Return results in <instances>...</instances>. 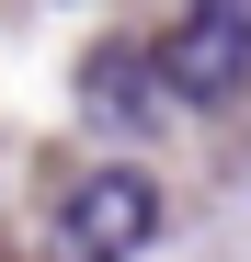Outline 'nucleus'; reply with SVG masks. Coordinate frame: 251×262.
<instances>
[{"label":"nucleus","instance_id":"nucleus-1","mask_svg":"<svg viewBox=\"0 0 251 262\" xmlns=\"http://www.w3.org/2000/svg\"><path fill=\"white\" fill-rule=\"evenodd\" d=\"M149 239H160V183H149L137 160L69 183V205H57V262H137Z\"/></svg>","mask_w":251,"mask_h":262},{"label":"nucleus","instance_id":"nucleus-2","mask_svg":"<svg viewBox=\"0 0 251 262\" xmlns=\"http://www.w3.org/2000/svg\"><path fill=\"white\" fill-rule=\"evenodd\" d=\"M160 69H172V103H240L251 92V0H183L172 34H160Z\"/></svg>","mask_w":251,"mask_h":262},{"label":"nucleus","instance_id":"nucleus-3","mask_svg":"<svg viewBox=\"0 0 251 262\" xmlns=\"http://www.w3.org/2000/svg\"><path fill=\"white\" fill-rule=\"evenodd\" d=\"M80 103H92V125H114V137H149V125L172 114V69H160V46L103 34L92 69H80Z\"/></svg>","mask_w":251,"mask_h":262}]
</instances>
